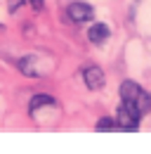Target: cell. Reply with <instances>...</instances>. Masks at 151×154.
I'll return each mask as SVG.
<instances>
[{
	"mask_svg": "<svg viewBox=\"0 0 151 154\" xmlns=\"http://www.w3.org/2000/svg\"><path fill=\"white\" fill-rule=\"evenodd\" d=\"M120 100L132 104L142 116L151 112V95L142 85H137L135 81H123V85H120Z\"/></svg>",
	"mask_w": 151,
	"mask_h": 154,
	"instance_id": "1",
	"label": "cell"
},
{
	"mask_svg": "<svg viewBox=\"0 0 151 154\" xmlns=\"http://www.w3.org/2000/svg\"><path fill=\"white\" fill-rule=\"evenodd\" d=\"M139 119H142V114H139L132 104H128V102L120 100V107H118V112H116V123H118V128L125 131V133H132V131L139 128Z\"/></svg>",
	"mask_w": 151,
	"mask_h": 154,
	"instance_id": "2",
	"label": "cell"
},
{
	"mask_svg": "<svg viewBox=\"0 0 151 154\" xmlns=\"http://www.w3.org/2000/svg\"><path fill=\"white\" fill-rule=\"evenodd\" d=\"M66 12H69V19H71V21H76V24L90 21V19L94 17L92 5H87V2H71Z\"/></svg>",
	"mask_w": 151,
	"mask_h": 154,
	"instance_id": "3",
	"label": "cell"
},
{
	"mask_svg": "<svg viewBox=\"0 0 151 154\" xmlns=\"http://www.w3.org/2000/svg\"><path fill=\"white\" fill-rule=\"evenodd\" d=\"M83 81H85V85L90 90H102L106 85V76H104V71L99 66H87L83 71Z\"/></svg>",
	"mask_w": 151,
	"mask_h": 154,
	"instance_id": "4",
	"label": "cell"
},
{
	"mask_svg": "<svg viewBox=\"0 0 151 154\" xmlns=\"http://www.w3.org/2000/svg\"><path fill=\"white\" fill-rule=\"evenodd\" d=\"M109 36H111V31H109L106 24H92L90 31H87V38H90L92 45H102V43H106Z\"/></svg>",
	"mask_w": 151,
	"mask_h": 154,
	"instance_id": "5",
	"label": "cell"
},
{
	"mask_svg": "<svg viewBox=\"0 0 151 154\" xmlns=\"http://www.w3.org/2000/svg\"><path fill=\"white\" fill-rule=\"evenodd\" d=\"M28 107H31V112H36L40 107H57V100L50 95H36V97H31Z\"/></svg>",
	"mask_w": 151,
	"mask_h": 154,
	"instance_id": "6",
	"label": "cell"
},
{
	"mask_svg": "<svg viewBox=\"0 0 151 154\" xmlns=\"http://www.w3.org/2000/svg\"><path fill=\"white\" fill-rule=\"evenodd\" d=\"M116 126H118V123H116L113 119H99L94 128H97V131H104V133H106V131H116Z\"/></svg>",
	"mask_w": 151,
	"mask_h": 154,
	"instance_id": "7",
	"label": "cell"
},
{
	"mask_svg": "<svg viewBox=\"0 0 151 154\" xmlns=\"http://www.w3.org/2000/svg\"><path fill=\"white\" fill-rule=\"evenodd\" d=\"M21 2H24V0H10V12H17V7Z\"/></svg>",
	"mask_w": 151,
	"mask_h": 154,
	"instance_id": "8",
	"label": "cell"
},
{
	"mask_svg": "<svg viewBox=\"0 0 151 154\" xmlns=\"http://www.w3.org/2000/svg\"><path fill=\"white\" fill-rule=\"evenodd\" d=\"M43 5H45V0H31V7L33 10H43Z\"/></svg>",
	"mask_w": 151,
	"mask_h": 154,
	"instance_id": "9",
	"label": "cell"
}]
</instances>
